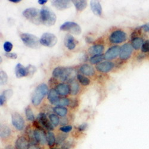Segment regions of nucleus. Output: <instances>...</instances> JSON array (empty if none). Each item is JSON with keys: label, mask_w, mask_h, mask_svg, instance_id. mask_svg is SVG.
<instances>
[{"label": "nucleus", "mask_w": 149, "mask_h": 149, "mask_svg": "<svg viewBox=\"0 0 149 149\" xmlns=\"http://www.w3.org/2000/svg\"><path fill=\"white\" fill-rule=\"evenodd\" d=\"M40 20L41 22L44 25L51 26L56 23L57 17L50 8L44 6L40 10Z\"/></svg>", "instance_id": "obj_1"}, {"label": "nucleus", "mask_w": 149, "mask_h": 149, "mask_svg": "<svg viewBox=\"0 0 149 149\" xmlns=\"http://www.w3.org/2000/svg\"><path fill=\"white\" fill-rule=\"evenodd\" d=\"M74 71L71 68L58 66L56 68L53 72V76L61 81H66L72 79Z\"/></svg>", "instance_id": "obj_2"}, {"label": "nucleus", "mask_w": 149, "mask_h": 149, "mask_svg": "<svg viewBox=\"0 0 149 149\" xmlns=\"http://www.w3.org/2000/svg\"><path fill=\"white\" fill-rule=\"evenodd\" d=\"M48 86L45 84H41L39 85L36 89L32 97V103L34 106H39L43 98L47 95L48 93Z\"/></svg>", "instance_id": "obj_3"}, {"label": "nucleus", "mask_w": 149, "mask_h": 149, "mask_svg": "<svg viewBox=\"0 0 149 149\" xmlns=\"http://www.w3.org/2000/svg\"><path fill=\"white\" fill-rule=\"evenodd\" d=\"M20 38L24 45L31 48L38 49L41 45L40 43V39L35 35L31 33H22L20 35Z\"/></svg>", "instance_id": "obj_4"}, {"label": "nucleus", "mask_w": 149, "mask_h": 149, "mask_svg": "<svg viewBox=\"0 0 149 149\" xmlns=\"http://www.w3.org/2000/svg\"><path fill=\"white\" fill-rule=\"evenodd\" d=\"M36 71V68L32 65L24 67L22 64L18 63L15 68V74L17 78L27 77L29 74H33Z\"/></svg>", "instance_id": "obj_5"}, {"label": "nucleus", "mask_w": 149, "mask_h": 149, "mask_svg": "<svg viewBox=\"0 0 149 149\" xmlns=\"http://www.w3.org/2000/svg\"><path fill=\"white\" fill-rule=\"evenodd\" d=\"M22 15L24 17L35 24L41 22L40 11L38 8L33 7L28 8L23 11Z\"/></svg>", "instance_id": "obj_6"}, {"label": "nucleus", "mask_w": 149, "mask_h": 149, "mask_svg": "<svg viewBox=\"0 0 149 149\" xmlns=\"http://www.w3.org/2000/svg\"><path fill=\"white\" fill-rule=\"evenodd\" d=\"M60 29L62 31L69 32L76 35H79L82 32V29L79 24L73 22H66L60 27Z\"/></svg>", "instance_id": "obj_7"}, {"label": "nucleus", "mask_w": 149, "mask_h": 149, "mask_svg": "<svg viewBox=\"0 0 149 149\" xmlns=\"http://www.w3.org/2000/svg\"><path fill=\"white\" fill-rule=\"evenodd\" d=\"M127 35L122 30H116L111 33L109 36V41L112 44H120L126 41Z\"/></svg>", "instance_id": "obj_8"}, {"label": "nucleus", "mask_w": 149, "mask_h": 149, "mask_svg": "<svg viewBox=\"0 0 149 149\" xmlns=\"http://www.w3.org/2000/svg\"><path fill=\"white\" fill-rule=\"evenodd\" d=\"M57 36L52 33H44L40 38L41 44L47 47H53L57 44Z\"/></svg>", "instance_id": "obj_9"}, {"label": "nucleus", "mask_w": 149, "mask_h": 149, "mask_svg": "<svg viewBox=\"0 0 149 149\" xmlns=\"http://www.w3.org/2000/svg\"><path fill=\"white\" fill-rule=\"evenodd\" d=\"M11 123L13 127L19 131L23 130L25 126L23 117L17 112H13L11 114Z\"/></svg>", "instance_id": "obj_10"}, {"label": "nucleus", "mask_w": 149, "mask_h": 149, "mask_svg": "<svg viewBox=\"0 0 149 149\" xmlns=\"http://www.w3.org/2000/svg\"><path fill=\"white\" fill-rule=\"evenodd\" d=\"M133 48L131 44L127 43L123 44L120 47V51L119 54L120 59L122 60H127L129 59L133 52Z\"/></svg>", "instance_id": "obj_11"}, {"label": "nucleus", "mask_w": 149, "mask_h": 149, "mask_svg": "<svg viewBox=\"0 0 149 149\" xmlns=\"http://www.w3.org/2000/svg\"><path fill=\"white\" fill-rule=\"evenodd\" d=\"M120 51V47L118 45H115L110 47L104 55V59L111 60L116 58L118 56H119Z\"/></svg>", "instance_id": "obj_12"}, {"label": "nucleus", "mask_w": 149, "mask_h": 149, "mask_svg": "<svg viewBox=\"0 0 149 149\" xmlns=\"http://www.w3.org/2000/svg\"><path fill=\"white\" fill-rule=\"evenodd\" d=\"M38 122L41 123V125L44 127L47 130L52 131L54 130V126L50 120H49L47 118L46 115L44 113H40L38 116Z\"/></svg>", "instance_id": "obj_13"}, {"label": "nucleus", "mask_w": 149, "mask_h": 149, "mask_svg": "<svg viewBox=\"0 0 149 149\" xmlns=\"http://www.w3.org/2000/svg\"><path fill=\"white\" fill-rule=\"evenodd\" d=\"M72 1L69 0H53L52 1V4L55 8L59 10H63L71 7Z\"/></svg>", "instance_id": "obj_14"}, {"label": "nucleus", "mask_w": 149, "mask_h": 149, "mask_svg": "<svg viewBox=\"0 0 149 149\" xmlns=\"http://www.w3.org/2000/svg\"><path fill=\"white\" fill-rule=\"evenodd\" d=\"M115 67L113 63L111 61H103L98 63L96 66V69L100 72L107 73L113 69Z\"/></svg>", "instance_id": "obj_15"}, {"label": "nucleus", "mask_w": 149, "mask_h": 149, "mask_svg": "<svg viewBox=\"0 0 149 149\" xmlns=\"http://www.w3.org/2000/svg\"><path fill=\"white\" fill-rule=\"evenodd\" d=\"M33 134L37 143H39L41 145H44L47 143V134H45L44 130L35 129L33 131Z\"/></svg>", "instance_id": "obj_16"}, {"label": "nucleus", "mask_w": 149, "mask_h": 149, "mask_svg": "<svg viewBox=\"0 0 149 149\" xmlns=\"http://www.w3.org/2000/svg\"><path fill=\"white\" fill-rule=\"evenodd\" d=\"M16 149H28L30 147V143L26 137L20 136L15 142Z\"/></svg>", "instance_id": "obj_17"}, {"label": "nucleus", "mask_w": 149, "mask_h": 149, "mask_svg": "<svg viewBox=\"0 0 149 149\" xmlns=\"http://www.w3.org/2000/svg\"><path fill=\"white\" fill-rule=\"evenodd\" d=\"M55 90L58 94L61 96H66L70 93V86L65 83H61L58 84L56 86Z\"/></svg>", "instance_id": "obj_18"}, {"label": "nucleus", "mask_w": 149, "mask_h": 149, "mask_svg": "<svg viewBox=\"0 0 149 149\" xmlns=\"http://www.w3.org/2000/svg\"><path fill=\"white\" fill-rule=\"evenodd\" d=\"M77 41L74 38V37L70 34H67L65 36V38L64 40V44L70 50L73 49L76 47Z\"/></svg>", "instance_id": "obj_19"}, {"label": "nucleus", "mask_w": 149, "mask_h": 149, "mask_svg": "<svg viewBox=\"0 0 149 149\" xmlns=\"http://www.w3.org/2000/svg\"><path fill=\"white\" fill-rule=\"evenodd\" d=\"M90 7L93 13L97 16H100L102 14V7L100 3V1H90Z\"/></svg>", "instance_id": "obj_20"}, {"label": "nucleus", "mask_w": 149, "mask_h": 149, "mask_svg": "<svg viewBox=\"0 0 149 149\" xmlns=\"http://www.w3.org/2000/svg\"><path fill=\"white\" fill-rule=\"evenodd\" d=\"M60 98V97H59L58 94L56 90L51 89L49 91L48 93V100L52 104L56 106Z\"/></svg>", "instance_id": "obj_21"}, {"label": "nucleus", "mask_w": 149, "mask_h": 149, "mask_svg": "<svg viewBox=\"0 0 149 149\" xmlns=\"http://www.w3.org/2000/svg\"><path fill=\"white\" fill-rule=\"evenodd\" d=\"M79 70L82 74L86 76L92 77L94 75L95 73V70L93 68V67L88 64H84L82 65L81 67L80 68Z\"/></svg>", "instance_id": "obj_22"}, {"label": "nucleus", "mask_w": 149, "mask_h": 149, "mask_svg": "<svg viewBox=\"0 0 149 149\" xmlns=\"http://www.w3.org/2000/svg\"><path fill=\"white\" fill-rule=\"evenodd\" d=\"M144 40L141 37L136 36L132 38L131 40V45L133 48V49H135V50H139V49H141V47L144 43Z\"/></svg>", "instance_id": "obj_23"}, {"label": "nucleus", "mask_w": 149, "mask_h": 149, "mask_svg": "<svg viewBox=\"0 0 149 149\" xmlns=\"http://www.w3.org/2000/svg\"><path fill=\"white\" fill-rule=\"evenodd\" d=\"M104 49V47L103 45L97 44L91 47L88 49V52L91 55H94V56L100 55L103 52Z\"/></svg>", "instance_id": "obj_24"}, {"label": "nucleus", "mask_w": 149, "mask_h": 149, "mask_svg": "<svg viewBox=\"0 0 149 149\" xmlns=\"http://www.w3.org/2000/svg\"><path fill=\"white\" fill-rule=\"evenodd\" d=\"M11 131L10 128L6 125H1V128H0V136L3 140L7 139L11 135Z\"/></svg>", "instance_id": "obj_25"}, {"label": "nucleus", "mask_w": 149, "mask_h": 149, "mask_svg": "<svg viewBox=\"0 0 149 149\" xmlns=\"http://www.w3.org/2000/svg\"><path fill=\"white\" fill-rule=\"evenodd\" d=\"M72 3L75 6V8L78 11H82L84 10L87 7V1L86 0H79V1H72Z\"/></svg>", "instance_id": "obj_26"}, {"label": "nucleus", "mask_w": 149, "mask_h": 149, "mask_svg": "<svg viewBox=\"0 0 149 149\" xmlns=\"http://www.w3.org/2000/svg\"><path fill=\"white\" fill-rule=\"evenodd\" d=\"M13 95V91L11 90H4L0 96V105L1 106L4 105L5 102L9 99Z\"/></svg>", "instance_id": "obj_27"}, {"label": "nucleus", "mask_w": 149, "mask_h": 149, "mask_svg": "<svg viewBox=\"0 0 149 149\" xmlns=\"http://www.w3.org/2000/svg\"><path fill=\"white\" fill-rule=\"evenodd\" d=\"M47 141L49 147H53L54 146L56 142V137L53 132L48 131L47 133Z\"/></svg>", "instance_id": "obj_28"}, {"label": "nucleus", "mask_w": 149, "mask_h": 149, "mask_svg": "<svg viewBox=\"0 0 149 149\" xmlns=\"http://www.w3.org/2000/svg\"><path fill=\"white\" fill-rule=\"evenodd\" d=\"M53 111L56 115L61 117H65L68 113V109L65 107L56 106L53 108Z\"/></svg>", "instance_id": "obj_29"}, {"label": "nucleus", "mask_w": 149, "mask_h": 149, "mask_svg": "<svg viewBox=\"0 0 149 149\" xmlns=\"http://www.w3.org/2000/svg\"><path fill=\"white\" fill-rule=\"evenodd\" d=\"M70 94L72 95H77L79 91V85L76 81H72L70 82Z\"/></svg>", "instance_id": "obj_30"}, {"label": "nucleus", "mask_w": 149, "mask_h": 149, "mask_svg": "<svg viewBox=\"0 0 149 149\" xmlns=\"http://www.w3.org/2000/svg\"><path fill=\"white\" fill-rule=\"evenodd\" d=\"M68 137V135L66 133H59L56 136V144L57 145L63 144L67 138Z\"/></svg>", "instance_id": "obj_31"}, {"label": "nucleus", "mask_w": 149, "mask_h": 149, "mask_svg": "<svg viewBox=\"0 0 149 149\" xmlns=\"http://www.w3.org/2000/svg\"><path fill=\"white\" fill-rule=\"evenodd\" d=\"M25 115L28 120L29 121H34L35 116L33 113L32 108L30 106H28L25 109Z\"/></svg>", "instance_id": "obj_32"}, {"label": "nucleus", "mask_w": 149, "mask_h": 149, "mask_svg": "<svg viewBox=\"0 0 149 149\" xmlns=\"http://www.w3.org/2000/svg\"><path fill=\"white\" fill-rule=\"evenodd\" d=\"M103 59H104V56H103L102 54L96 55V56H93L90 59V61L92 65H95V64H97L98 63H100V62L102 61Z\"/></svg>", "instance_id": "obj_33"}, {"label": "nucleus", "mask_w": 149, "mask_h": 149, "mask_svg": "<svg viewBox=\"0 0 149 149\" xmlns=\"http://www.w3.org/2000/svg\"><path fill=\"white\" fill-rule=\"evenodd\" d=\"M77 79L79 81V82L84 86H87L90 84V79L84 77L82 74H77Z\"/></svg>", "instance_id": "obj_34"}, {"label": "nucleus", "mask_w": 149, "mask_h": 149, "mask_svg": "<svg viewBox=\"0 0 149 149\" xmlns=\"http://www.w3.org/2000/svg\"><path fill=\"white\" fill-rule=\"evenodd\" d=\"M74 141L70 140L65 141L61 146V149H73L74 147Z\"/></svg>", "instance_id": "obj_35"}, {"label": "nucleus", "mask_w": 149, "mask_h": 149, "mask_svg": "<svg viewBox=\"0 0 149 149\" xmlns=\"http://www.w3.org/2000/svg\"><path fill=\"white\" fill-rule=\"evenodd\" d=\"M49 119L54 127H57L59 125L60 119L56 114H50L49 116Z\"/></svg>", "instance_id": "obj_36"}, {"label": "nucleus", "mask_w": 149, "mask_h": 149, "mask_svg": "<svg viewBox=\"0 0 149 149\" xmlns=\"http://www.w3.org/2000/svg\"><path fill=\"white\" fill-rule=\"evenodd\" d=\"M70 103V102L69 99H68L67 98L62 97V98H60V100L58 102L56 106L58 107H65V106L69 105Z\"/></svg>", "instance_id": "obj_37"}, {"label": "nucleus", "mask_w": 149, "mask_h": 149, "mask_svg": "<svg viewBox=\"0 0 149 149\" xmlns=\"http://www.w3.org/2000/svg\"><path fill=\"white\" fill-rule=\"evenodd\" d=\"M7 81L8 77L7 73L3 70L0 71V84H1V85H5L7 82Z\"/></svg>", "instance_id": "obj_38"}, {"label": "nucleus", "mask_w": 149, "mask_h": 149, "mask_svg": "<svg viewBox=\"0 0 149 149\" xmlns=\"http://www.w3.org/2000/svg\"><path fill=\"white\" fill-rule=\"evenodd\" d=\"M141 53L144 54H149V40H146L144 42L141 47Z\"/></svg>", "instance_id": "obj_39"}, {"label": "nucleus", "mask_w": 149, "mask_h": 149, "mask_svg": "<svg viewBox=\"0 0 149 149\" xmlns=\"http://www.w3.org/2000/svg\"><path fill=\"white\" fill-rule=\"evenodd\" d=\"M3 47H4V51H5L6 53H10V52L11 51V49H13V44H12L10 42H9V41H6V42H4V45H3Z\"/></svg>", "instance_id": "obj_40"}, {"label": "nucleus", "mask_w": 149, "mask_h": 149, "mask_svg": "<svg viewBox=\"0 0 149 149\" xmlns=\"http://www.w3.org/2000/svg\"><path fill=\"white\" fill-rule=\"evenodd\" d=\"M73 129L72 126L71 125H65L60 128V131H61V132H63V133H68L69 132H70Z\"/></svg>", "instance_id": "obj_41"}, {"label": "nucleus", "mask_w": 149, "mask_h": 149, "mask_svg": "<svg viewBox=\"0 0 149 149\" xmlns=\"http://www.w3.org/2000/svg\"><path fill=\"white\" fill-rule=\"evenodd\" d=\"M33 126L36 129L39 130H44V128L41 127V123L38 120H34L33 122Z\"/></svg>", "instance_id": "obj_42"}, {"label": "nucleus", "mask_w": 149, "mask_h": 149, "mask_svg": "<svg viewBox=\"0 0 149 149\" xmlns=\"http://www.w3.org/2000/svg\"><path fill=\"white\" fill-rule=\"evenodd\" d=\"M87 128H88V124L86 123H84L81 124V125H80L79 126H78V130L80 132H83L87 129Z\"/></svg>", "instance_id": "obj_43"}, {"label": "nucleus", "mask_w": 149, "mask_h": 149, "mask_svg": "<svg viewBox=\"0 0 149 149\" xmlns=\"http://www.w3.org/2000/svg\"><path fill=\"white\" fill-rule=\"evenodd\" d=\"M4 55L6 57L11 59H16L17 58V54L15 53H6Z\"/></svg>", "instance_id": "obj_44"}, {"label": "nucleus", "mask_w": 149, "mask_h": 149, "mask_svg": "<svg viewBox=\"0 0 149 149\" xmlns=\"http://www.w3.org/2000/svg\"><path fill=\"white\" fill-rule=\"evenodd\" d=\"M139 29L141 31H144L146 32H149V23L143 24L139 28Z\"/></svg>", "instance_id": "obj_45"}, {"label": "nucleus", "mask_w": 149, "mask_h": 149, "mask_svg": "<svg viewBox=\"0 0 149 149\" xmlns=\"http://www.w3.org/2000/svg\"><path fill=\"white\" fill-rule=\"evenodd\" d=\"M78 106V102L77 99H73V100L70 103V106L72 108H75Z\"/></svg>", "instance_id": "obj_46"}, {"label": "nucleus", "mask_w": 149, "mask_h": 149, "mask_svg": "<svg viewBox=\"0 0 149 149\" xmlns=\"http://www.w3.org/2000/svg\"><path fill=\"white\" fill-rule=\"evenodd\" d=\"M67 123H68L67 118L61 119V125H63V126H65V125H66Z\"/></svg>", "instance_id": "obj_47"}, {"label": "nucleus", "mask_w": 149, "mask_h": 149, "mask_svg": "<svg viewBox=\"0 0 149 149\" xmlns=\"http://www.w3.org/2000/svg\"><path fill=\"white\" fill-rule=\"evenodd\" d=\"M38 3L40 5H44L47 3V0H39V1H38Z\"/></svg>", "instance_id": "obj_48"}, {"label": "nucleus", "mask_w": 149, "mask_h": 149, "mask_svg": "<svg viewBox=\"0 0 149 149\" xmlns=\"http://www.w3.org/2000/svg\"><path fill=\"white\" fill-rule=\"evenodd\" d=\"M28 149H41V148L36 145H33V146H30V147Z\"/></svg>", "instance_id": "obj_49"}, {"label": "nucleus", "mask_w": 149, "mask_h": 149, "mask_svg": "<svg viewBox=\"0 0 149 149\" xmlns=\"http://www.w3.org/2000/svg\"><path fill=\"white\" fill-rule=\"evenodd\" d=\"M9 1L11 2V3H19L21 1H20V0H10Z\"/></svg>", "instance_id": "obj_50"}, {"label": "nucleus", "mask_w": 149, "mask_h": 149, "mask_svg": "<svg viewBox=\"0 0 149 149\" xmlns=\"http://www.w3.org/2000/svg\"><path fill=\"white\" fill-rule=\"evenodd\" d=\"M6 149H14V148L13 147L10 146H8L6 147Z\"/></svg>", "instance_id": "obj_51"}, {"label": "nucleus", "mask_w": 149, "mask_h": 149, "mask_svg": "<svg viewBox=\"0 0 149 149\" xmlns=\"http://www.w3.org/2000/svg\"><path fill=\"white\" fill-rule=\"evenodd\" d=\"M52 149H57V148H52Z\"/></svg>", "instance_id": "obj_52"}]
</instances>
